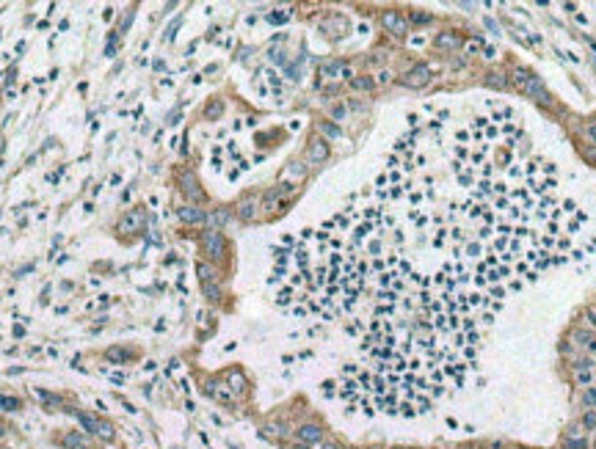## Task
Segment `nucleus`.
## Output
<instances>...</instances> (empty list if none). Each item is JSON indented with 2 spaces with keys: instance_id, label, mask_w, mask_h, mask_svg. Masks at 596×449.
Segmentation results:
<instances>
[{
  "instance_id": "f03ea898",
  "label": "nucleus",
  "mask_w": 596,
  "mask_h": 449,
  "mask_svg": "<svg viewBox=\"0 0 596 449\" xmlns=\"http://www.w3.org/2000/svg\"><path fill=\"white\" fill-rule=\"evenodd\" d=\"M144 224H147V213H144V207H133L130 213L122 218L119 224V231H127V234H133V231H141Z\"/></svg>"
},
{
  "instance_id": "58836bf2",
  "label": "nucleus",
  "mask_w": 596,
  "mask_h": 449,
  "mask_svg": "<svg viewBox=\"0 0 596 449\" xmlns=\"http://www.w3.org/2000/svg\"><path fill=\"white\" fill-rule=\"evenodd\" d=\"M287 17H290V14H268V19H271V22H285Z\"/></svg>"
},
{
  "instance_id": "ddd939ff",
  "label": "nucleus",
  "mask_w": 596,
  "mask_h": 449,
  "mask_svg": "<svg viewBox=\"0 0 596 449\" xmlns=\"http://www.w3.org/2000/svg\"><path fill=\"white\" fill-rule=\"evenodd\" d=\"M306 177V166H301V163H290V166L285 168V174H282V182L293 185V179H304Z\"/></svg>"
},
{
  "instance_id": "aec40b11",
  "label": "nucleus",
  "mask_w": 596,
  "mask_h": 449,
  "mask_svg": "<svg viewBox=\"0 0 596 449\" xmlns=\"http://www.w3.org/2000/svg\"><path fill=\"white\" fill-rule=\"evenodd\" d=\"M320 132H323L326 138H340V135H342V130H340L337 124H331V121H320Z\"/></svg>"
},
{
  "instance_id": "412c9836",
  "label": "nucleus",
  "mask_w": 596,
  "mask_h": 449,
  "mask_svg": "<svg viewBox=\"0 0 596 449\" xmlns=\"http://www.w3.org/2000/svg\"><path fill=\"white\" fill-rule=\"evenodd\" d=\"M583 405L588 408V411H591V408H596V386H588V389H585V394H583Z\"/></svg>"
},
{
  "instance_id": "ea45409f",
  "label": "nucleus",
  "mask_w": 596,
  "mask_h": 449,
  "mask_svg": "<svg viewBox=\"0 0 596 449\" xmlns=\"http://www.w3.org/2000/svg\"><path fill=\"white\" fill-rule=\"evenodd\" d=\"M320 449H340L337 444H320Z\"/></svg>"
},
{
  "instance_id": "39448f33",
  "label": "nucleus",
  "mask_w": 596,
  "mask_h": 449,
  "mask_svg": "<svg viewBox=\"0 0 596 449\" xmlns=\"http://www.w3.org/2000/svg\"><path fill=\"white\" fill-rule=\"evenodd\" d=\"M428 80H431V69H428V66H414L412 72H406V75L400 77V83L409 86V89H423Z\"/></svg>"
},
{
  "instance_id": "a878e982",
  "label": "nucleus",
  "mask_w": 596,
  "mask_h": 449,
  "mask_svg": "<svg viewBox=\"0 0 596 449\" xmlns=\"http://www.w3.org/2000/svg\"><path fill=\"white\" fill-rule=\"evenodd\" d=\"M0 408H3V411H17V408H19V400H14V397H3V394H0Z\"/></svg>"
},
{
  "instance_id": "2f4dec72",
  "label": "nucleus",
  "mask_w": 596,
  "mask_h": 449,
  "mask_svg": "<svg viewBox=\"0 0 596 449\" xmlns=\"http://www.w3.org/2000/svg\"><path fill=\"white\" fill-rule=\"evenodd\" d=\"M583 425H572V427H569V433H566V438H585L583 436Z\"/></svg>"
},
{
  "instance_id": "f8f14e48",
  "label": "nucleus",
  "mask_w": 596,
  "mask_h": 449,
  "mask_svg": "<svg viewBox=\"0 0 596 449\" xmlns=\"http://www.w3.org/2000/svg\"><path fill=\"white\" fill-rule=\"evenodd\" d=\"M177 215H179V221H185V224H202L204 221V213L199 207H179Z\"/></svg>"
},
{
  "instance_id": "c9c22d12",
  "label": "nucleus",
  "mask_w": 596,
  "mask_h": 449,
  "mask_svg": "<svg viewBox=\"0 0 596 449\" xmlns=\"http://www.w3.org/2000/svg\"><path fill=\"white\" fill-rule=\"evenodd\" d=\"M585 135H588L591 143H596V124H588V127H585Z\"/></svg>"
},
{
  "instance_id": "f257e3e1",
  "label": "nucleus",
  "mask_w": 596,
  "mask_h": 449,
  "mask_svg": "<svg viewBox=\"0 0 596 449\" xmlns=\"http://www.w3.org/2000/svg\"><path fill=\"white\" fill-rule=\"evenodd\" d=\"M202 251L210 256V259H224L227 256V240L218 229H207L202 234Z\"/></svg>"
},
{
  "instance_id": "1a4fd4ad",
  "label": "nucleus",
  "mask_w": 596,
  "mask_h": 449,
  "mask_svg": "<svg viewBox=\"0 0 596 449\" xmlns=\"http://www.w3.org/2000/svg\"><path fill=\"white\" fill-rule=\"evenodd\" d=\"M525 91L533 97V100H538V102H541V105H552V97H549V91L544 89V83L538 80V77H533L530 83L525 86Z\"/></svg>"
},
{
  "instance_id": "5701e85b",
  "label": "nucleus",
  "mask_w": 596,
  "mask_h": 449,
  "mask_svg": "<svg viewBox=\"0 0 596 449\" xmlns=\"http://www.w3.org/2000/svg\"><path fill=\"white\" fill-rule=\"evenodd\" d=\"M489 86H491V89H505V86H508L505 75H502V72H494V75H489Z\"/></svg>"
},
{
  "instance_id": "a211bd4d",
  "label": "nucleus",
  "mask_w": 596,
  "mask_h": 449,
  "mask_svg": "<svg viewBox=\"0 0 596 449\" xmlns=\"http://www.w3.org/2000/svg\"><path fill=\"white\" fill-rule=\"evenodd\" d=\"M436 44H439V47H445V50H453V47H458V36L450 33V30H447V33H439Z\"/></svg>"
},
{
  "instance_id": "2eb2a0df",
  "label": "nucleus",
  "mask_w": 596,
  "mask_h": 449,
  "mask_svg": "<svg viewBox=\"0 0 596 449\" xmlns=\"http://www.w3.org/2000/svg\"><path fill=\"white\" fill-rule=\"evenodd\" d=\"M196 273H199V281H202V284H213L215 278H218V270H215L213 265H207V262H199Z\"/></svg>"
},
{
  "instance_id": "79ce46f5",
  "label": "nucleus",
  "mask_w": 596,
  "mask_h": 449,
  "mask_svg": "<svg viewBox=\"0 0 596 449\" xmlns=\"http://www.w3.org/2000/svg\"><path fill=\"white\" fill-rule=\"evenodd\" d=\"M591 323H594V325H596V312H591Z\"/></svg>"
},
{
  "instance_id": "473e14b6",
  "label": "nucleus",
  "mask_w": 596,
  "mask_h": 449,
  "mask_svg": "<svg viewBox=\"0 0 596 449\" xmlns=\"http://www.w3.org/2000/svg\"><path fill=\"white\" fill-rule=\"evenodd\" d=\"M483 58H486V61H494V58H497V50L491 47V44H486V47H483Z\"/></svg>"
},
{
  "instance_id": "9d476101",
  "label": "nucleus",
  "mask_w": 596,
  "mask_h": 449,
  "mask_svg": "<svg viewBox=\"0 0 596 449\" xmlns=\"http://www.w3.org/2000/svg\"><path fill=\"white\" fill-rule=\"evenodd\" d=\"M207 394L215 397L218 402H227V405H232V402H235V394H232V389H229L227 383H207Z\"/></svg>"
},
{
  "instance_id": "bb28decb",
  "label": "nucleus",
  "mask_w": 596,
  "mask_h": 449,
  "mask_svg": "<svg viewBox=\"0 0 596 449\" xmlns=\"http://www.w3.org/2000/svg\"><path fill=\"white\" fill-rule=\"evenodd\" d=\"M221 111H224V105H221V102H210L207 111H204V116H207V118H218Z\"/></svg>"
},
{
  "instance_id": "4468645a",
  "label": "nucleus",
  "mask_w": 596,
  "mask_h": 449,
  "mask_svg": "<svg viewBox=\"0 0 596 449\" xmlns=\"http://www.w3.org/2000/svg\"><path fill=\"white\" fill-rule=\"evenodd\" d=\"M227 380H229L227 386L235 391V394L246 391V378H243V372H240V369H229V372H227Z\"/></svg>"
},
{
  "instance_id": "7c9ffc66",
  "label": "nucleus",
  "mask_w": 596,
  "mask_h": 449,
  "mask_svg": "<svg viewBox=\"0 0 596 449\" xmlns=\"http://www.w3.org/2000/svg\"><path fill=\"white\" fill-rule=\"evenodd\" d=\"M227 218H229V213H227V210H218V213H213V215H210V221H213V224H227Z\"/></svg>"
},
{
  "instance_id": "dca6fc26",
  "label": "nucleus",
  "mask_w": 596,
  "mask_h": 449,
  "mask_svg": "<svg viewBox=\"0 0 596 449\" xmlns=\"http://www.w3.org/2000/svg\"><path fill=\"white\" fill-rule=\"evenodd\" d=\"M533 77H536V75H533L530 69H525V66H516V69H513V83H516L519 89H525Z\"/></svg>"
},
{
  "instance_id": "f3484780",
  "label": "nucleus",
  "mask_w": 596,
  "mask_h": 449,
  "mask_svg": "<svg viewBox=\"0 0 596 449\" xmlns=\"http://www.w3.org/2000/svg\"><path fill=\"white\" fill-rule=\"evenodd\" d=\"M351 86H353L356 91H373V89H376V80H373V77H367V75H362V77H353Z\"/></svg>"
},
{
  "instance_id": "4be33fe9",
  "label": "nucleus",
  "mask_w": 596,
  "mask_h": 449,
  "mask_svg": "<svg viewBox=\"0 0 596 449\" xmlns=\"http://www.w3.org/2000/svg\"><path fill=\"white\" fill-rule=\"evenodd\" d=\"M583 430H594L596 427V408H591V411H585V416H583Z\"/></svg>"
},
{
  "instance_id": "20e7f679",
  "label": "nucleus",
  "mask_w": 596,
  "mask_h": 449,
  "mask_svg": "<svg viewBox=\"0 0 596 449\" xmlns=\"http://www.w3.org/2000/svg\"><path fill=\"white\" fill-rule=\"evenodd\" d=\"M61 444H64L66 449H97L94 441L89 438V433H86V430H72V433H66V436L61 438Z\"/></svg>"
},
{
  "instance_id": "9b49d317",
  "label": "nucleus",
  "mask_w": 596,
  "mask_h": 449,
  "mask_svg": "<svg viewBox=\"0 0 596 449\" xmlns=\"http://www.w3.org/2000/svg\"><path fill=\"white\" fill-rule=\"evenodd\" d=\"M257 207H260V201H257L254 196L243 199V201L238 204V218H240V221H254V218H257Z\"/></svg>"
},
{
  "instance_id": "c756f323",
  "label": "nucleus",
  "mask_w": 596,
  "mask_h": 449,
  "mask_svg": "<svg viewBox=\"0 0 596 449\" xmlns=\"http://www.w3.org/2000/svg\"><path fill=\"white\" fill-rule=\"evenodd\" d=\"M345 113H348V108H345V105L331 108V118H334V121H342V118H345Z\"/></svg>"
},
{
  "instance_id": "423d86ee",
  "label": "nucleus",
  "mask_w": 596,
  "mask_h": 449,
  "mask_svg": "<svg viewBox=\"0 0 596 449\" xmlns=\"http://www.w3.org/2000/svg\"><path fill=\"white\" fill-rule=\"evenodd\" d=\"M381 25L392 36H406V30H409V25H406V19L400 17V11H384L381 14Z\"/></svg>"
},
{
  "instance_id": "e433bc0d",
  "label": "nucleus",
  "mask_w": 596,
  "mask_h": 449,
  "mask_svg": "<svg viewBox=\"0 0 596 449\" xmlns=\"http://www.w3.org/2000/svg\"><path fill=\"white\" fill-rule=\"evenodd\" d=\"M290 298H293V290H282V292H279V303H282V306H285Z\"/></svg>"
},
{
  "instance_id": "f704fd0d",
  "label": "nucleus",
  "mask_w": 596,
  "mask_h": 449,
  "mask_svg": "<svg viewBox=\"0 0 596 449\" xmlns=\"http://www.w3.org/2000/svg\"><path fill=\"white\" fill-rule=\"evenodd\" d=\"M389 80H392V72H387V69H384L381 75L376 77V83H381V86H384V83H389Z\"/></svg>"
},
{
  "instance_id": "c85d7f7f",
  "label": "nucleus",
  "mask_w": 596,
  "mask_h": 449,
  "mask_svg": "<svg viewBox=\"0 0 596 449\" xmlns=\"http://www.w3.org/2000/svg\"><path fill=\"white\" fill-rule=\"evenodd\" d=\"M591 380H594V375H591V369H577V383H580V386H588Z\"/></svg>"
},
{
  "instance_id": "6ab92c4d",
  "label": "nucleus",
  "mask_w": 596,
  "mask_h": 449,
  "mask_svg": "<svg viewBox=\"0 0 596 449\" xmlns=\"http://www.w3.org/2000/svg\"><path fill=\"white\" fill-rule=\"evenodd\" d=\"M105 358L111 361V364H125V361H127V350L111 347V350H105Z\"/></svg>"
},
{
  "instance_id": "cd10ccee",
  "label": "nucleus",
  "mask_w": 596,
  "mask_h": 449,
  "mask_svg": "<svg viewBox=\"0 0 596 449\" xmlns=\"http://www.w3.org/2000/svg\"><path fill=\"white\" fill-rule=\"evenodd\" d=\"M588 444H585V438H566V444H563V449H585Z\"/></svg>"
},
{
  "instance_id": "0eeeda50",
  "label": "nucleus",
  "mask_w": 596,
  "mask_h": 449,
  "mask_svg": "<svg viewBox=\"0 0 596 449\" xmlns=\"http://www.w3.org/2000/svg\"><path fill=\"white\" fill-rule=\"evenodd\" d=\"M326 157H328V143L323 138H312L309 149H306V160L312 166H320V163H326Z\"/></svg>"
},
{
  "instance_id": "b1692460",
  "label": "nucleus",
  "mask_w": 596,
  "mask_h": 449,
  "mask_svg": "<svg viewBox=\"0 0 596 449\" xmlns=\"http://www.w3.org/2000/svg\"><path fill=\"white\" fill-rule=\"evenodd\" d=\"M202 292L207 295V301H221V290L215 284H202Z\"/></svg>"
},
{
  "instance_id": "393cba45",
  "label": "nucleus",
  "mask_w": 596,
  "mask_h": 449,
  "mask_svg": "<svg viewBox=\"0 0 596 449\" xmlns=\"http://www.w3.org/2000/svg\"><path fill=\"white\" fill-rule=\"evenodd\" d=\"M464 50H466V55H475V53H480V50H483V42L475 36V39H469V42L464 44Z\"/></svg>"
},
{
  "instance_id": "7ed1b4c3",
  "label": "nucleus",
  "mask_w": 596,
  "mask_h": 449,
  "mask_svg": "<svg viewBox=\"0 0 596 449\" xmlns=\"http://www.w3.org/2000/svg\"><path fill=\"white\" fill-rule=\"evenodd\" d=\"M179 188H182V193L188 196L191 201H204V190L199 188V179L193 177L191 171H182V174H179Z\"/></svg>"
},
{
  "instance_id": "6e6552de",
  "label": "nucleus",
  "mask_w": 596,
  "mask_h": 449,
  "mask_svg": "<svg viewBox=\"0 0 596 449\" xmlns=\"http://www.w3.org/2000/svg\"><path fill=\"white\" fill-rule=\"evenodd\" d=\"M296 436H298V441L306 444V447H309V444H320V441H323V427L315 425V422H309V425H301V427H298Z\"/></svg>"
},
{
  "instance_id": "a19ab883",
  "label": "nucleus",
  "mask_w": 596,
  "mask_h": 449,
  "mask_svg": "<svg viewBox=\"0 0 596 449\" xmlns=\"http://www.w3.org/2000/svg\"><path fill=\"white\" fill-rule=\"evenodd\" d=\"M0 436H6V425L3 422H0Z\"/></svg>"
},
{
  "instance_id": "4c0bfd02",
  "label": "nucleus",
  "mask_w": 596,
  "mask_h": 449,
  "mask_svg": "<svg viewBox=\"0 0 596 449\" xmlns=\"http://www.w3.org/2000/svg\"><path fill=\"white\" fill-rule=\"evenodd\" d=\"M466 254H469V256H477V254H480V245H477V242H469V245H466Z\"/></svg>"
},
{
  "instance_id": "72a5a7b5",
  "label": "nucleus",
  "mask_w": 596,
  "mask_h": 449,
  "mask_svg": "<svg viewBox=\"0 0 596 449\" xmlns=\"http://www.w3.org/2000/svg\"><path fill=\"white\" fill-rule=\"evenodd\" d=\"M412 22H431V14H420V11H412Z\"/></svg>"
}]
</instances>
